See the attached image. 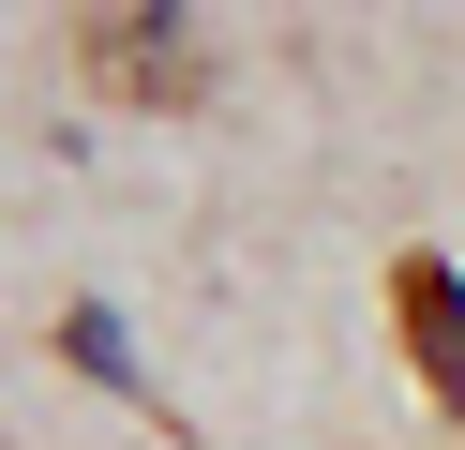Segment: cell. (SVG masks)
I'll return each instance as SVG.
<instances>
[{"mask_svg": "<svg viewBox=\"0 0 465 450\" xmlns=\"http://www.w3.org/2000/svg\"><path fill=\"white\" fill-rule=\"evenodd\" d=\"M75 60H91L105 90H135V105H195V90H211V30H195V15H165V0L91 15V30H75Z\"/></svg>", "mask_w": 465, "mask_h": 450, "instance_id": "obj_1", "label": "cell"}, {"mask_svg": "<svg viewBox=\"0 0 465 450\" xmlns=\"http://www.w3.org/2000/svg\"><path fill=\"white\" fill-rule=\"evenodd\" d=\"M391 330H405V360H420L435 420L465 435V270H450V255H405V270H391Z\"/></svg>", "mask_w": 465, "mask_h": 450, "instance_id": "obj_2", "label": "cell"}]
</instances>
